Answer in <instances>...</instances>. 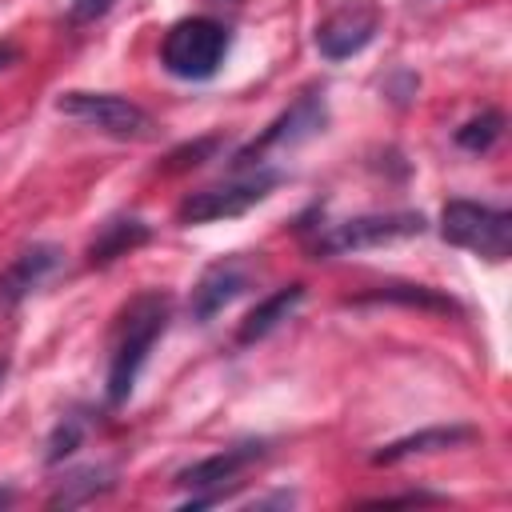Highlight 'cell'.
Wrapping results in <instances>:
<instances>
[{
	"label": "cell",
	"instance_id": "44dd1931",
	"mask_svg": "<svg viewBox=\"0 0 512 512\" xmlns=\"http://www.w3.org/2000/svg\"><path fill=\"white\" fill-rule=\"evenodd\" d=\"M0 380H4V360H0Z\"/></svg>",
	"mask_w": 512,
	"mask_h": 512
},
{
	"label": "cell",
	"instance_id": "d6986e66",
	"mask_svg": "<svg viewBox=\"0 0 512 512\" xmlns=\"http://www.w3.org/2000/svg\"><path fill=\"white\" fill-rule=\"evenodd\" d=\"M112 4H116V0H72V4H68V20H72V24H92V20H100Z\"/></svg>",
	"mask_w": 512,
	"mask_h": 512
},
{
	"label": "cell",
	"instance_id": "5bb4252c",
	"mask_svg": "<svg viewBox=\"0 0 512 512\" xmlns=\"http://www.w3.org/2000/svg\"><path fill=\"white\" fill-rule=\"evenodd\" d=\"M148 236H152V232H148L144 220H132V216L124 220V216H116V220L100 224L96 240L88 244V264H112L116 256H128L132 248H140Z\"/></svg>",
	"mask_w": 512,
	"mask_h": 512
},
{
	"label": "cell",
	"instance_id": "e0dca14e",
	"mask_svg": "<svg viewBox=\"0 0 512 512\" xmlns=\"http://www.w3.org/2000/svg\"><path fill=\"white\" fill-rule=\"evenodd\" d=\"M504 132V116L500 112H484L476 120H468L464 128H456V144L468 152H488Z\"/></svg>",
	"mask_w": 512,
	"mask_h": 512
},
{
	"label": "cell",
	"instance_id": "277c9868",
	"mask_svg": "<svg viewBox=\"0 0 512 512\" xmlns=\"http://www.w3.org/2000/svg\"><path fill=\"white\" fill-rule=\"evenodd\" d=\"M276 184H280V172H276V168H256V172L244 176V180L216 184V188H200V192H192V196L180 200L176 220H180V224H212V220L244 216L248 208H256L260 200H268V192H272Z\"/></svg>",
	"mask_w": 512,
	"mask_h": 512
},
{
	"label": "cell",
	"instance_id": "ffe728a7",
	"mask_svg": "<svg viewBox=\"0 0 512 512\" xmlns=\"http://www.w3.org/2000/svg\"><path fill=\"white\" fill-rule=\"evenodd\" d=\"M16 56H20V52H16L12 44H0V72H4V68H12V64H16Z\"/></svg>",
	"mask_w": 512,
	"mask_h": 512
},
{
	"label": "cell",
	"instance_id": "52a82bcc",
	"mask_svg": "<svg viewBox=\"0 0 512 512\" xmlns=\"http://www.w3.org/2000/svg\"><path fill=\"white\" fill-rule=\"evenodd\" d=\"M324 124H328V108H324V96L320 92H308V96H300L288 112H280L244 152H236V168H244V164H256L264 152H272V148H296V144H304V140H312L316 132H324Z\"/></svg>",
	"mask_w": 512,
	"mask_h": 512
},
{
	"label": "cell",
	"instance_id": "ba28073f",
	"mask_svg": "<svg viewBox=\"0 0 512 512\" xmlns=\"http://www.w3.org/2000/svg\"><path fill=\"white\" fill-rule=\"evenodd\" d=\"M264 456V444H236V448H224L216 456H204L196 464H188L184 472H176V484L192 492L188 508H200V504H216L224 496L228 484L240 480L244 468H252L256 460Z\"/></svg>",
	"mask_w": 512,
	"mask_h": 512
},
{
	"label": "cell",
	"instance_id": "4fadbf2b",
	"mask_svg": "<svg viewBox=\"0 0 512 512\" xmlns=\"http://www.w3.org/2000/svg\"><path fill=\"white\" fill-rule=\"evenodd\" d=\"M304 300V284H288V288H280V292H272L268 300H260L248 316H244V324H240V332H236V344H252V340H264L272 328H280L292 312H296V304Z\"/></svg>",
	"mask_w": 512,
	"mask_h": 512
},
{
	"label": "cell",
	"instance_id": "8992f818",
	"mask_svg": "<svg viewBox=\"0 0 512 512\" xmlns=\"http://www.w3.org/2000/svg\"><path fill=\"white\" fill-rule=\"evenodd\" d=\"M424 232V216L420 212H372V216H356L344 224H332L320 236V252H360V248H380V244H396V240H412Z\"/></svg>",
	"mask_w": 512,
	"mask_h": 512
},
{
	"label": "cell",
	"instance_id": "9c48e42d",
	"mask_svg": "<svg viewBox=\"0 0 512 512\" xmlns=\"http://www.w3.org/2000/svg\"><path fill=\"white\" fill-rule=\"evenodd\" d=\"M252 284V264L244 256H224L212 268H204V276L192 288V316L200 324H208L216 312H224L244 288Z\"/></svg>",
	"mask_w": 512,
	"mask_h": 512
},
{
	"label": "cell",
	"instance_id": "9a60e30c",
	"mask_svg": "<svg viewBox=\"0 0 512 512\" xmlns=\"http://www.w3.org/2000/svg\"><path fill=\"white\" fill-rule=\"evenodd\" d=\"M372 300H392V304H408V308H428V312H460L452 296H440L424 284H380L364 296H356V304H372Z\"/></svg>",
	"mask_w": 512,
	"mask_h": 512
},
{
	"label": "cell",
	"instance_id": "3957f363",
	"mask_svg": "<svg viewBox=\"0 0 512 512\" xmlns=\"http://www.w3.org/2000/svg\"><path fill=\"white\" fill-rule=\"evenodd\" d=\"M440 236L456 248H468L484 260H508L512 252V216L476 200H448L440 212Z\"/></svg>",
	"mask_w": 512,
	"mask_h": 512
},
{
	"label": "cell",
	"instance_id": "ac0fdd59",
	"mask_svg": "<svg viewBox=\"0 0 512 512\" xmlns=\"http://www.w3.org/2000/svg\"><path fill=\"white\" fill-rule=\"evenodd\" d=\"M80 440H84V420L80 416H64L56 424L52 440H48V464H60L64 456H72L80 448Z\"/></svg>",
	"mask_w": 512,
	"mask_h": 512
},
{
	"label": "cell",
	"instance_id": "7402d4cb",
	"mask_svg": "<svg viewBox=\"0 0 512 512\" xmlns=\"http://www.w3.org/2000/svg\"><path fill=\"white\" fill-rule=\"evenodd\" d=\"M220 4H224V0H220ZM228 4H236V0H228Z\"/></svg>",
	"mask_w": 512,
	"mask_h": 512
},
{
	"label": "cell",
	"instance_id": "8fae6325",
	"mask_svg": "<svg viewBox=\"0 0 512 512\" xmlns=\"http://www.w3.org/2000/svg\"><path fill=\"white\" fill-rule=\"evenodd\" d=\"M60 264V248L56 244H32L24 248L4 272H0V304H20L32 288H40Z\"/></svg>",
	"mask_w": 512,
	"mask_h": 512
},
{
	"label": "cell",
	"instance_id": "5b68a950",
	"mask_svg": "<svg viewBox=\"0 0 512 512\" xmlns=\"http://www.w3.org/2000/svg\"><path fill=\"white\" fill-rule=\"evenodd\" d=\"M56 112L72 116L80 124H92L116 140H148L156 132V120L140 104L112 96V92H64L56 100Z\"/></svg>",
	"mask_w": 512,
	"mask_h": 512
},
{
	"label": "cell",
	"instance_id": "7c38bea8",
	"mask_svg": "<svg viewBox=\"0 0 512 512\" xmlns=\"http://www.w3.org/2000/svg\"><path fill=\"white\" fill-rule=\"evenodd\" d=\"M476 432L468 424H448V428H424V432H412V436H400L392 444H384L372 464H396V460H408V456H424V452H444V448H456V444H468Z\"/></svg>",
	"mask_w": 512,
	"mask_h": 512
},
{
	"label": "cell",
	"instance_id": "6da1fadb",
	"mask_svg": "<svg viewBox=\"0 0 512 512\" xmlns=\"http://www.w3.org/2000/svg\"><path fill=\"white\" fill-rule=\"evenodd\" d=\"M168 312H172V300L164 292H140L136 300L124 304L120 324H116L112 360H108V404H124L132 396L152 344L168 328Z\"/></svg>",
	"mask_w": 512,
	"mask_h": 512
},
{
	"label": "cell",
	"instance_id": "30bf717a",
	"mask_svg": "<svg viewBox=\"0 0 512 512\" xmlns=\"http://www.w3.org/2000/svg\"><path fill=\"white\" fill-rule=\"evenodd\" d=\"M372 36H376V16L372 12H364V8H340V12H332L316 28V48L328 60H348L360 48H368Z\"/></svg>",
	"mask_w": 512,
	"mask_h": 512
},
{
	"label": "cell",
	"instance_id": "7a4b0ae2",
	"mask_svg": "<svg viewBox=\"0 0 512 512\" xmlns=\"http://www.w3.org/2000/svg\"><path fill=\"white\" fill-rule=\"evenodd\" d=\"M228 28L212 16L176 20L160 44V64L180 80H212L228 56Z\"/></svg>",
	"mask_w": 512,
	"mask_h": 512
},
{
	"label": "cell",
	"instance_id": "2e32d148",
	"mask_svg": "<svg viewBox=\"0 0 512 512\" xmlns=\"http://www.w3.org/2000/svg\"><path fill=\"white\" fill-rule=\"evenodd\" d=\"M112 488V468H80V472H72L52 496H48V504L52 508H72V504H84V500H92V496H100V492H108Z\"/></svg>",
	"mask_w": 512,
	"mask_h": 512
}]
</instances>
